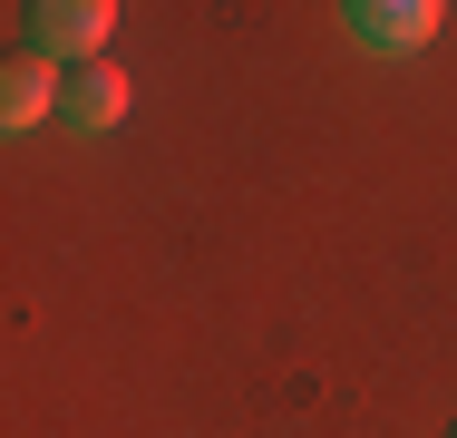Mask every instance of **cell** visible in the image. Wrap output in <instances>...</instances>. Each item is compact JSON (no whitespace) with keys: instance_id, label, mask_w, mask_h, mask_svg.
<instances>
[{"instance_id":"6da1fadb","label":"cell","mask_w":457,"mask_h":438,"mask_svg":"<svg viewBox=\"0 0 457 438\" xmlns=\"http://www.w3.org/2000/svg\"><path fill=\"white\" fill-rule=\"evenodd\" d=\"M10 29H20L29 59H49V69H88L97 49H107V29H117V10H107V0H20Z\"/></svg>"},{"instance_id":"7a4b0ae2","label":"cell","mask_w":457,"mask_h":438,"mask_svg":"<svg viewBox=\"0 0 457 438\" xmlns=\"http://www.w3.org/2000/svg\"><path fill=\"white\" fill-rule=\"evenodd\" d=\"M438 20H448L438 0H351V10H341V29H351L361 49H389V59L428 49V39H438Z\"/></svg>"},{"instance_id":"5b68a950","label":"cell","mask_w":457,"mask_h":438,"mask_svg":"<svg viewBox=\"0 0 457 438\" xmlns=\"http://www.w3.org/2000/svg\"><path fill=\"white\" fill-rule=\"evenodd\" d=\"M448 438H457V429H448Z\"/></svg>"},{"instance_id":"3957f363","label":"cell","mask_w":457,"mask_h":438,"mask_svg":"<svg viewBox=\"0 0 457 438\" xmlns=\"http://www.w3.org/2000/svg\"><path fill=\"white\" fill-rule=\"evenodd\" d=\"M127 97H137V88H127V69H117V59H88V69H69V79H59V127L107 137V127L127 117Z\"/></svg>"},{"instance_id":"277c9868","label":"cell","mask_w":457,"mask_h":438,"mask_svg":"<svg viewBox=\"0 0 457 438\" xmlns=\"http://www.w3.org/2000/svg\"><path fill=\"white\" fill-rule=\"evenodd\" d=\"M59 79L69 69H49V59H10V79H0V127H39V117H59Z\"/></svg>"}]
</instances>
